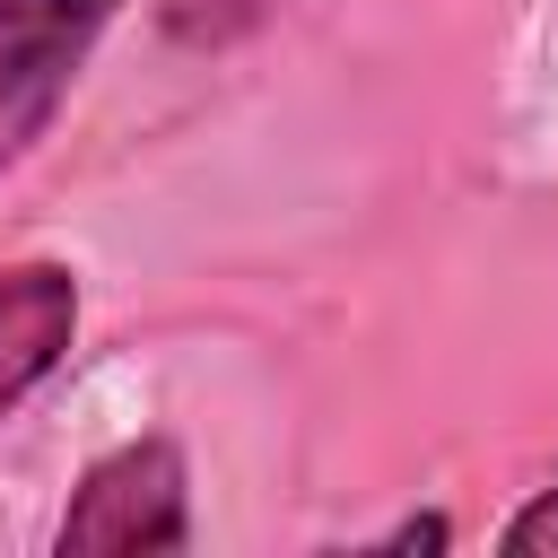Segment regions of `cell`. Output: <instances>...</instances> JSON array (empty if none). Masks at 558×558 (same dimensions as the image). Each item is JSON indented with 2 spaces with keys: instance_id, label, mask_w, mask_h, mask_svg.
<instances>
[{
  "instance_id": "6da1fadb",
  "label": "cell",
  "mask_w": 558,
  "mask_h": 558,
  "mask_svg": "<svg viewBox=\"0 0 558 558\" xmlns=\"http://www.w3.org/2000/svg\"><path fill=\"white\" fill-rule=\"evenodd\" d=\"M61 558H148V549H192V480L174 436H140L113 445L105 462H87L61 532Z\"/></svg>"
},
{
  "instance_id": "7a4b0ae2",
  "label": "cell",
  "mask_w": 558,
  "mask_h": 558,
  "mask_svg": "<svg viewBox=\"0 0 558 558\" xmlns=\"http://www.w3.org/2000/svg\"><path fill=\"white\" fill-rule=\"evenodd\" d=\"M122 0H0V174L52 131Z\"/></svg>"
},
{
  "instance_id": "3957f363",
  "label": "cell",
  "mask_w": 558,
  "mask_h": 558,
  "mask_svg": "<svg viewBox=\"0 0 558 558\" xmlns=\"http://www.w3.org/2000/svg\"><path fill=\"white\" fill-rule=\"evenodd\" d=\"M70 340H78L70 262H9L0 270V418L70 357Z\"/></svg>"
},
{
  "instance_id": "277c9868",
  "label": "cell",
  "mask_w": 558,
  "mask_h": 558,
  "mask_svg": "<svg viewBox=\"0 0 558 558\" xmlns=\"http://www.w3.org/2000/svg\"><path fill=\"white\" fill-rule=\"evenodd\" d=\"M497 541H506L514 558H541V549H558V480H549V488H541V497H532V506H523V514H514Z\"/></svg>"
}]
</instances>
